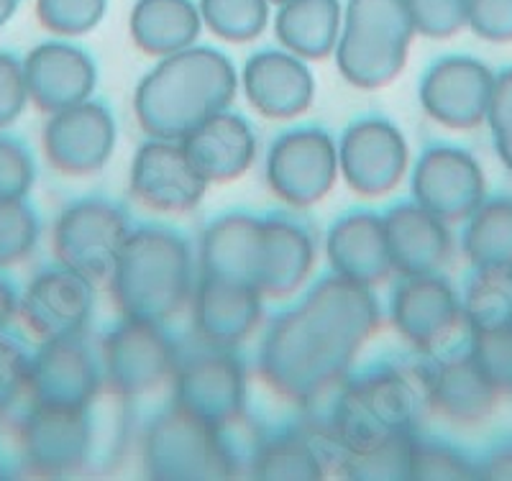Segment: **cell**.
Segmentation results:
<instances>
[{"label": "cell", "mask_w": 512, "mask_h": 481, "mask_svg": "<svg viewBox=\"0 0 512 481\" xmlns=\"http://www.w3.org/2000/svg\"><path fill=\"white\" fill-rule=\"evenodd\" d=\"M466 24L487 39H512V0H469Z\"/></svg>", "instance_id": "cell-5"}, {"label": "cell", "mask_w": 512, "mask_h": 481, "mask_svg": "<svg viewBox=\"0 0 512 481\" xmlns=\"http://www.w3.org/2000/svg\"><path fill=\"white\" fill-rule=\"evenodd\" d=\"M105 0H41V13L57 29H88L103 13Z\"/></svg>", "instance_id": "cell-6"}, {"label": "cell", "mask_w": 512, "mask_h": 481, "mask_svg": "<svg viewBox=\"0 0 512 481\" xmlns=\"http://www.w3.org/2000/svg\"><path fill=\"white\" fill-rule=\"evenodd\" d=\"M205 18L228 36H246L262 29L267 0H203Z\"/></svg>", "instance_id": "cell-3"}, {"label": "cell", "mask_w": 512, "mask_h": 481, "mask_svg": "<svg viewBox=\"0 0 512 481\" xmlns=\"http://www.w3.org/2000/svg\"><path fill=\"white\" fill-rule=\"evenodd\" d=\"M282 3L285 6L277 18V26L290 44L320 47L336 36L338 18H341L338 0H282Z\"/></svg>", "instance_id": "cell-2"}, {"label": "cell", "mask_w": 512, "mask_h": 481, "mask_svg": "<svg viewBox=\"0 0 512 481\" xmlns=\"http://www.w3.org/2000/svg\"><path fill=\"white\" fill-rule=\"evenodd\" d=\"M11 3H13V0H0V18L6 16L8 8H11Z\"/></svg>", "instance_id": "cell-7"}, {"label": "cell", "mask_w": 512, "mask_h": 481, "mask_svg": "<svg viewBox=\"0 0 512 481\" xmlns=\"http://www.w3.org/2000/svg\"><path fill=\"white\" fill-rule=\"evenodd\" d=\"M134 29L146 44H182L198 29V11L190 0H141Z\"/></svg>", "instance_id": "cell-1"}, {"label": "cell", "mask_w": 512, "mask_h": 481, "mask_svg": "<svg viewBox=\"0 0 512 481\" xmlns=\"http://www.w3.org/2000/svg\"><path fill=\"white\" fill-rule=\"evenodd\" d=\"M410 24L433 34H448L466 24L469 0H405Z\"/></svg>", "instance_id": "cell-4"}]
</instances>
